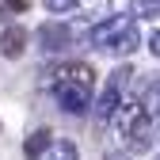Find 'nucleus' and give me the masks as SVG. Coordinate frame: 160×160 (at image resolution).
<instances>
[{
    "label": "nucleus",
    "instance_id": "f257e3e1",
    "mask_svg": "<svg viewBox=\"0 0 160 160\" xmlns=\"http://www.w3.org/2000/svg\"><path fill=\"white\" fill-rule=\"evenodd\" d=\"M130 80H133V65L130 61H118L114 69H111V76H107V84H103V92H99V99H95V118H103V122H111V114L126 103V88H130Z\"/></svg>",
    "mask_w": 160,
    "mask_h": 160
},
{
    "label": "nucleus",
    "instance_id": "f03ea898",
    "mask_svg": "<svg viewBox=\"0 0 160 160\" xmlns=\"http://www.w3.org/2000/svg\"><path fill=\"white\" fill-rule=\"evenodd\" d=\"M95 88H84V84H76V80H53V99H57V107H61L65 114L80 118V114H88L95 107V99H92Z\"/></svg>",
    "mask_w": 160,
    "mask_h": 160
},
{
    "label": "nucleus",
    "instance_id": "7ed1b4c3",
    "mask_svg": "<svg viewBox=\"0 0 160 160\" xmlns=\"http://www.w3.org/2000/svg\"><path fill=\"white\" fill-rule=\"evenodd\" d=\"M34 46L42 50V53H61L65 46H76L69 19H46V23L34 31Z\"/></svg>",
    "mask_w": 160,
    "mask_h": 160
},
{
    "label": "nucleus",
    "instance_id": "20e7f679",
    "mask_svg": "<svg viewBox=\"0 0 160 160\" xmlns=\"http://www.w3.org/2000/svg\"><path fill=\"white\" fill-rule=\"evenodd\" d=\"M156 133H160V122H152V118L145 114L141 122L130 130V137L122 141V149H126L130 156H137V152H152V149H156Z\"/></svg>",
    "mask_w": 160,
    "mask_h": 160
},
{
    "label": "nucleus",
    "instance_id": "39448f33",
    "mask_svg": "<svg viewBox=\"0 0 160 160\" xmlns=\"http://www.w3.org/2000/svg\"><path fill=\"white\" fill-rule=\"evenodd\" d=\"M141 118H145L141 99H130V103H122V107L111 114V130H114V137H118V141H126V137H130V130L141 122Z\"/></svg>",
    "mask_w": 160,
    "mask_h": 160
},
{
    "label": "nucleus",
    "instance_id": "423d86ee",
    "mask_svg": "<svg viewBox=\"0 0 160 160\" xmlns=\"http://www.w3.org/2000/svg\"><path fill=\"white\" fill-rule=\"evenodd\" d=\"M27 46H31V31L27 27L8 23L4 31H0V53H4L8 61H19V57L27 53Z\"/></svg>",
    "mask_w": 160,
    "mask_h": 160
},
{
    "label": "nucleus",
    "instance_id": "0eeeda50",
    "mask_svg": "<svg viewBox=\"0 0 160 160\" xmlns=\"http://www.w3.org/2000/svg\"><path fill=\"white\" fill-rule=\"evenodd\" d=\"M46 72H50L46 80H76L84 88H95V69L88 61H61L57 69H46Z\"/></svg>",
    "mask_w": 160,
    "mask_h": 160
},
{
    "label": "nucleus",
    "instance_id": "6e6552de",
    "mask_svg": "<svg viewBox=\"0 0 160 160\" xmlns=\"http://www.w3.org/2000/svg\"><path fill=\"white\" fill-rule=\"evenodd\" d=\"M130 23H133V15H111L107 23L92 27V42H95V46H103V50H111V46H114V38L122 34Z\"/></svg>",
    "mask_w": 160,
    "mask_h": 160
},
{
    "label": "nucleus",
    "instance_id": "1a4fd4ad",
    "mask_svg": "<svg viewBox=\"0 0 160 160\" xmlns=\"http://www.w3.org/2000/svg\"><path fill=\"white\" fill-rule=\"evenodd\" d=\"M53 141H57V137H53L46 126H38V130L27 133V141H23V156H27V160H42V156L53 149Z\"/></svg>",
    "mask_w": 160,
    "mask_h": 160
},
{
    "label": "nucleus",
    "instance_id": "9d476101",
    "mask_svg": "<svg viewBox=\"0 0 160 160\" xmlns=\"http://www.w3.org/2000/svg\"><path fill=\"white\" fill-rule=\"evenodd\" d=\"M76 12H80V19H84V23L99 27V23H107V19L114 15V0H80Z\"/></svg>",
    "mask_w": 160,
    "mask_h": 160
},
{
    "label": "nucleus",
    "instance_id": "9b49d317",
    "mask_svg": "<svg viewBox=\"0 0 160 160\" xmlns=\"http://www.w3.org/2000/svg\"><path fill=\"white\" fill-rule=\"evenodd\" d=\"M137 46H145V38H141V31H137V23H130L122 34L114 38V46H111V53H118V57H130Z\"/></svg>",
    "mask_w": 160,
    "mask_h": 160
},
{
    "label": "nucleus",
    "instance_id": "f8f14e48",
    "mask_svg": "<svg viewBox=\"0 0 160 160\" xmlns=\"http://www.w3.org/2000/svg\"><path fill=\"white\" fill-rule=\"evenodd\" d=\"M141 107H145V114L152 118V122H160V76L149 80V88H145V95H141Z\"/></svg>",
    "mask_w": 160,
    "mask_h": 160
},
{
    "label": "nucleus",
    "instance_id": "ddd939ff",
    "mask_svg": "<svg viewBox=\"0 0 160 160\" xmlns=\"http://www.w3.org/2000/svg\"><path fill=\"white\" fill-rule=\"evenodd\" d=\"M50 160H76V145L69 141V137H61V141H53V149L46 152Z\"/></svg>",
    "mask_w": 160,
    "mask_h": 160
},
{
    "label": "nucleus",
    "instance_id": "4468645a",
    "mask_svg": "<svg viewBox=\"0 0 160 160\" xmlns=\"http://www.w3.org/2000/svg\"><path fill=\"white\" fill-rule=\"evenodd\" d=\"M42 4H46V12H50V15H57V19H61V15L76 12V4H80V0H42Z\"/></svg>",
    "mask_w": 160,
    "mask_h": 160
},
{
    "label": "nucleus",
    "instance_id": "2eb2a0df",
    "mask_svg": "<svg viewBox=\"0 0 160 160\" xmlns=\"http://www.w3.org/2000/svg\"><path fill=\"white\" fill-rule=\"evenodd\" d=\"M0 12L4 15H23V12H31V0H4Z\"/></svg>",
    "mask_w": 160,
    "mask_h": 160
},
{
    "label": "nucleus",
    "instance_id": "dca6fc26",
    "mask_svg": "<svg viewBox=\"0 0 160 160\" xmlns=\"http://www.w3.org/2000/svg\"><path fill=\"white\" fill-rule=\"evenodd\" d=\"M160 8V0H130V12L133 15H152Z\"/></svg>",
    "mask_w": 160,
    "mask_h": 160
},
{
    "label": "nucleus",
    "instance_id": "f3484780",
    "mask_svg": "<svg viewBox=\"0 0 160 160\" xmlns=\"http://www.w3.org/2000/svg\"><path fill=\"white\" fill-rule=\"evenodd\" d=\"M145 46H149V53H152V57H160V27H156V31L145 38Z\"/></svg>",
    "mask_w": 160,
    "mask_h": 160
},
{
    "label": "nucleus",
    "instance_id": "a211bd4d",
    "mask_svg": "<svg viewBox=\"0 0 160 160\" xmlns=\"http://www.w3.org/2000/svg\"><path fill=\"white\" fill-rule=\"evenodd\" d=\"M103 160H133V156H130V152H126V149H111V152H107V156H103Z\"/></svg>",
    "mask_w": 160,
    "mask_h": 160
}]
</instances>
